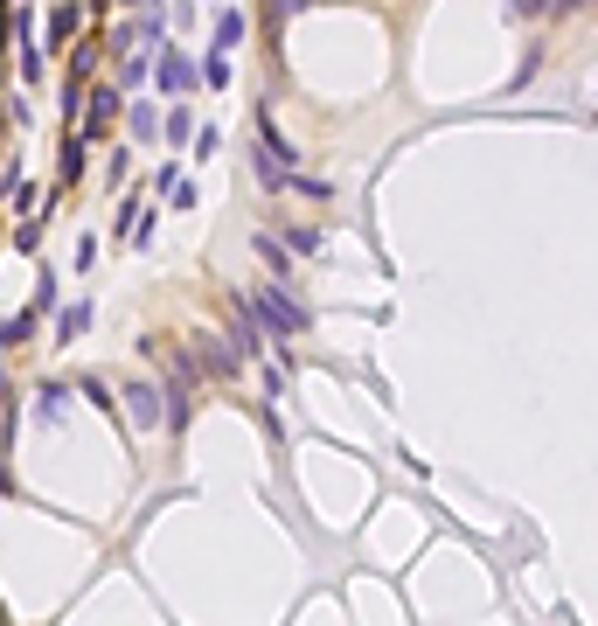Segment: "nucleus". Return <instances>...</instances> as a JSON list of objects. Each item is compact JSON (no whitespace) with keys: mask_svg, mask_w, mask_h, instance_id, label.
Listing matches in <instances>:
<instances>
[{"mask_svg":"<svg viewBox=\"0 0 598 626\" xmlns=\"http://www.w3.org/2000/svg\"><path fill=\"white\" fill-rule=\"evenodd\" d=\"M244 300H251V313H258L265 341H293V334H306V307L286 293V279H265V286H251Z\"/></svg>","mask_w":598,"mask_h":626,"instance_id":"f257e3e1","label":"nucleus"},{"mask_svg":"<svg viewBox=\"0 0 598 626\" xmlns=\"http://www.w3.org/2000/svg\"><path fill=\"white\" fill-rule=\"evenodd\" d=\"M153 77H160V91H167V98H188V91L202 84V63H195V56H181V49H160V56H153Z\"/></svg>","mask_w":598,"mask_h":626,"instance_id":"f03ea898","label":"nucleus"},{"mask_svg":"<svg viewBox=\"0 0 598 626\" xmlns=\"http://www.w3.org/2000/svg\"><path fill=\"white\" fill-rule=\"evenodd\" d=\"M126 411H133L140 425H160V418H167V411H160V390H153V383H133V390H126Z\"/></svg>","mask_w":598,"mask_h":626,"instance_id":"7ed1b4c3","label":"nucleus"},{"mask_svg":"<svg viewBox=\"0 0 598 626\" xmlns=\"http://www.w3.org/2000/svg\"><path fill=\"white\" fill-rule=\"evenodd\" d=\"M112 119H119V91H91V119H84V133H91V140L112 133Z\"/></svg>","mask_w":598,"mask_h":626,"instance_id":"20e7f679","label":"nucleus"},{"mask_svg":"<svg viewBox=\"0 0 598 626\" xmlns=\"http://www.w3.org/2000/svg\"><path fill=\"white\" fill-rule=\"evenodd\" d=\"M35 320H42V307H28V313H14V320H0V348H21V341L35 334Z\"/></svg>","mask_w":598,"mask_h":626,"instance_id":"39448f33","label":"nucleus"},{"mask_svg":"<svg viewBox=\"0 0 598 626\" xmlns=\"http://www.w3.org/2000/svg\"><path fill=\"white\" fill-rule=\"evenodd\" d=\"M244 35H251V21H244V14H216V35H209V42H223V49H237Z\"/></svg>","mask_w":598,"mask_h":626,"instance_id":"423d86ee","label":"nucleus"},{"mask_svg":"<svg viewBox=\"0 0 598 626\" xmlns=\"http://www.w3.org/2000/svg\"><path fill=\"white\" fill-rule=\"evenodd\" d=\"M202 84H230V49H223V42H209V56H202Z\"/></svg>","mask_w":598,"mask_h":626,"instance_id":"0eeeda50","label":"nucleus"},{"mask_svg":"<svg viewBox=\"0 0 598 626\" xmlns=\"http://www.w3.org/2000/svg\"><path fill=\"white\" fill-rule=\"evenodd\" d=\"M160 133H167V147H188V140H195V112L174 105V119H160Z\"/></svg>","mask_w":598,"mask_h":626,"instance_id":"6e6552de","label":"nucleus"},{"mask_svg":"<svg viewBox=\"0 0 598 626\" xmlns=\"http://www.w3.org/2000/svg\"><path fill=\"white\" fill-rule=\"evenodd\" d=\"M77 21H84V14H77V7L63 0V7L49 14V42H70V35H77Z\"/></svg>","mask_w":598,"mask_h":626,"instance_id":"1a4fd4ad","label":"nucleus"},{"mask_svg":"<svg viewBox=\"0 0 598 626\" xmlns=\"http://www.w3.org/2000/svg\"><path fill=\"white\" fill-rule=\"evenodd\" d=\"M258 258L272 265V279H286V272H293V258H286V244H279V237H258Z\"/></svg>","mask_w":598,"mask_h":626,"instance_id":"9d476101","label":"nucleus"},{"mask_svg":"<svg viewBox=\"0 0 598 626\" xmlns=\"http://www.w3.org/2000/svg\"><path fill=\"white\" fill-rule=\"evenodd\" d=\"M147 70H153V56H147V49H133V56H126V70H119V84H126V91H140V84H147Z\"/></svg>","mask_w":598,"mask_h":626,"instance_id":"9b49d317","label":"nucleus"},{"mask_svg":"<svg viewBox=\"0 0 598 626\" xmlns=\"http://www.w3.org/2000/svg\"><path fill=\"white\" fill-rule=\"evenodd\" d=\"M91 327V307H63V320H56V341H77Z\"/></svg>","mask_w":598,"mask_h":626,"instance_id":"f8f14e48","label":"nucleus"},{"mask_svg":"<svg viewBox=\"0 0 598 626\" xmlns=\"http://www.w3.org/2000/svg\"><path fill=\"white\" fill-rule=\"evenodd\" d=\"M522 21H543V14H557V0H508Z\"/></svg>","mask_w":598,"mask_h":626,"instance_id":"ddd939ff","label":"nucleus"},{"mask_svg":"<svg viewBox=\"0 0 598 626\" xmlns=\"http://www.w3.org/2000/svg\"><path fill=\"white\" fill-rule=\"evenodd\" d=\"M293 188H299V195H313V202H320V195H334V188H327L320 174H293Z\"/></svg>","mask_w":598,"mask_h":626,"instance_id":"4468645a","label":"nucleus"},{"mask_svg":"<svg viewBox=\"0 0 598 626\" xmlns=\"http://www.w3.org/2000/svg\"><path fill=\"white\" fill-rule=\"evenodd\" d=\"M77 167H84V140H70V147H63V181H77Z\"/></svg>","mask_w":598,"mask_h":626,"instance_id":"2eb2a0df","label":"nucleus"},{"mask_svg":"<svg viewBox=\"0 0 598 626\" xmlns=\"http://www.w3.org/2000/svg\"><path fill=\"white\" fill-rule=\"evenodd\" d=\"M153 133H160V119H153L147 105H140V112H133V140H153Z\"/></svg>","mask_w":598,"mask_h":626,"instance_id":"dca6fc26","label":"nucleus"},{"mask_svg":"<svg viewBox=\"0 0 598 626\" xmlns=\"http://www.w3.org/2000/svg\"><path fill=\"white\" fill-rule=\"evenodd\" d=\"M306 0H272V21H286V14H299Z\"/></svg>","mask_w":598,"mask_h":626,"instance_id":"f3484780","label":"nucleus"},{"mask_svg":"<svg viewBox=\"0 0 598 626\" xmlns=\"http://www.w3.org/2000/svg\"><path fill=\"white\" fill-rule=\"evenodd\" d=\"M571 7H585V0H557V14H571Z\"/></svg>","mask_w":598,"mask_h":626,"instance_id":"a211bd4d","label":"nucleus"},{"mask_svg":"<svg viewBox=\"0 0 598 626\" xmlns=\"http://www.w3.org/2000/svg\"><path fill=\"white\" fill-rule=\"evenodd\" d=\"M119 7H140V0H119Z\"/></svg>","mask_w":598,"mask_h":626,"instance_id":"6ab92c4d","label":"nucleus"},{"mask_svg":"<svg viewBox=\"0 0 598 626\" xmlns=\"http://www.w3.org/2000/svg\"><path fill=\"white\" fill-rule=\"evenodd\" d=\"M585 7H598V0H585Z\"/></svg>","mask_w":598,"mask_h":626,"instance_id":"aec40b11","label":"nucleus"}]
</instances>
